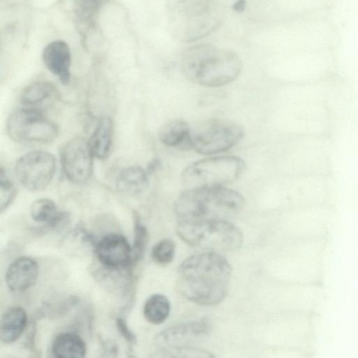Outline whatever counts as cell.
I'll list each match as a JSON object with an SVG mask.
<instances>
[{
    "label": "cell",
    "instance_id": "cell-1",
    "mask_svg": "<svg viewBox=\"0 0 358 358\" xmlns=\"http://www.w3.org/2000/svg\"><path fill=\"white\" fill-rule=\"evenodd\" d=\"M231 266L220 253L203 252L186 258L178 268L177 287L187 299L213 306L225 297Z\"/></svg>",
    "mask_w": 358,
    "mask_h": 358
},
{
    "label": "cell",
    "instance_id": "cell-2",
    "mask_svg": "<svg viewBox=\"0 0 358 358\" xmlns=\"http://www.w3.org/2000/svg\"><path fill=\"white\" fill-rule=\"evenodd\" d=\"M242 66L234 52L206 43L187 48L180 60V70L187 79L208 87L233 82L240 75Z\"/></svg>",
    "mask_w": 358,
    "mask_h": 358
},
{
    "label": "cell",
    "instance_id": "cell-3",
    "mask_svg": "<svg viewBox=\"0 0 358 358\" xmlns=\"http://www.w3.org/2000/svg\"><path fill=\"white\" fill-rule=\"evenodd\" d=\"M171 34L177 41L190 43L210 34L225 15L224 0H167Z\"/></svg>",
    "mask_w": 358,
    "mask_h": 358
},
{
    "label": "cell",
    "instance_id": "cell-4",
    "mask_svg": "<svg viewBox=\"0 0 358 358\" xmlns=\"http://www.w3.org/2000/svg\"><path fill=\"white\" fill-rule=\"evenodd\" d=\"M244 206L238 192L225 186L186 189L177 199L175 213L178 222L229 219Z\"/></svg>",
    "mask_w": 358,
    "mask_h": 358
},
{
    "label": "cell",
    "instance_id": "cell-5",
    "mask_svg": "<svg viewBox=\"0 0 358 358\" xmlns=\"http://www.w3.org/2000/svg\"><path fill=\"white\" fill-rule=\"evenodd\" d=\"M178 236L188 245L208 252H232L243 243L240 229L229 220L178 222Z\"/></svg>",
    "mask_w": 358,
    "mask_h": 358
},
{
    "label": "cell",
    "instance_id": "cell-6",
    "mask_svg": "<svg viewBox=\"0 0 358 358\" xmlns=\"http://www.w3.org/2000/svg\"><path fill=\"white\" fill-rule=\"evenodd\" d=\"M245 162L239 157L222 155L193 162L183 170L181 181L187 189L225 186L243 173Z\"/></svg>",
    "mask_w": 358,
    "mask_h": 358
},
{
    "label": "cell",
    "instance_id": "cell-7",
    "mask_svg": "<svg viewBox=\"0 0 358 358\" xmlns=\"http://www.w3.org/2000/svg\"><path fill=\"white\" fill-rule=\"evenodd\" d=\"M8 136L19 143H47L58 136V126L38 108L25 107L12 112L6 124Z\"/></svg>",
    "mask_w": 358,
    "mask_h": 358
},
{
    "label": "cell",
    "instance_id": "cell-8",
    "mask_svg": "<svg viewBox=\"0 0 358 358\" xmlns=\"http://www.w3.org/2000/svg\"><path fill=\"white\" fill-rule=\"evenodd\" d=\"M243 129L236 122L210 119L191 130V147L202 155L224 152L236 145L243 136Z\"/></svg>",
    "mask_w": 358,
    "mask_h": 358
},
{
    "label": "cell",
    "instance_id": "cell-9",
    "mask_svg": "<svg viewBox=\"0 0 358 358\" xmlns=\"http://www.w3.org/2000/svg\"><path fill=\"white\" fill-rule=\"evenodd\" d=\"M55 171V157L43 150L31 151L22 155L15 165V173L19 182L33 192L46 188L53 179Z\"/></svg>",
    "mask_w": 358,
    "mask_h": 358
},
{
    "label": "cell",
    "instance_id": "cell-10",
    "mask_svg": "<svg viewBox=\"0 0 358 358\" xmlns=\"http://www.w3.org/2000/svg\"><path fill=\"white\" fill-rule=\"evenodd\" d=\"M210 325L206 319L192 320L170 327L155 337L157 347L164 352H182L203 341Z\"/></svg>",
    "mask_w": 358,
    "mask_h": 358
},
{
    "label": "cell",
    "instance_id": "cell-11",
    "mask_svg": "<svg viewBox=\"0 0 358 358\" xmlns=\"http://www.w3.org/2000/svg\"><path fill=\"white\" fill-rule=\"evenodd\" d=\"M59 156L63 172L71 182L81 185L90 179L94 156L87 141L79 136L71 138L62 147Z\"/></svg>",
    "mask_w": 358,
    "mask_h": 358
},
{
    "label": "cell",
    "instance_id": "cell-12",
    "mask_svg": "<svg viewBox=\"0 0 358 358\" xmlns=\"http://www.w3.org/2000/svg\"><path fill=\"white\" fill-rule=\"evenodd\" d=\"M96 256L107 268H123L132 263V248L122 234L110 233L103 237L95 245Z\"/></svg>",
    "mask_w": 358,
    "mask_h": 358
},
{
    "label": "cell",
    "instance_id": "cell-13",
    "mask_svg": "<svg viewBox=\"0 0 358 358\" xmlns=\"http://www.w3.org/2000/svg\"><path fill=\"white\" fill-rule=\"evenodd\" d=\"M42 59L46 68L64 85L71 80V54L69 45L64 41L49 43L43 49Z\"/></svg>",
    "mask_w": 358,
    "mask_h": 358
},
{
    "label": "cell",
    "instance_id": "cell-14",
    "mask_svg": "<svg viewBox=\"0 0 358 358\" xmlns=\"http://www.w3.org/2000/svg\"><path fill=\"white\" fill-rule=\"evenodd\" d=\"M38 276L37 262L29 257H20L8 267L5 282L13 292H23L32 287Z\"/></svg>",
    "mask_w": 358,
    "mask_h": 358
},
{
    "label": "cell",
    "instance_id": "cell-15",
    "mask_svg": "<svg viewBox=\"0 0 358 358\" xmlns=\"http://www.w3.org/2000/svg\"><path fill=\"white\" fill-rule=\"evenodd\" d=\"M27 325V315L20 306L8 308L1 315L0 340L4 344L14 343L23 334Z\"/></svg>",
    "mask_w": 358,
    "mask_h": 358
},
{
    "label": "cell",
    "instance_id": "cell-16",
    "mask_svg": "<svg viewBox=\"0 0 358 358\" xmlns=\"http://www.w3.org/2000/svg\"><path fill=\"white\" fill-rule=\"evenodd\" d=\"M148 174L141 166L134 165L123 169L117 176L115 186L119 192L127 196H138L148 187Z\"/></svg>",
    "mask_w": 358,
    "mask_h": 358
},
{
    "label": "cell",
    "instance_id": "cell-17",
    "mask_svg": "<svg viewBox=\"0 0 358 358\" xmlns=\"http://www.w3.org/2000/svg\"><path fill=\"white\" fill-rule=\"evenodd\" d=\"M30 214L34 220L45 223L52 229L63 227L69 220V215L59 211L55 201L48 198L35 200L31 205Z\"/></svg>",
    "mask_w": 358,
    "mask_h": 358
},
{
    "label": "cell",
    "instance_id": "cell-18",
    "mask_svg": "<svg viewBox=\"0 0 358 358\" xmlns=\"http://www.w3.org/2000/svg\"><path fill=\"white\" fill-rule=\"evenodd\" d=\"M113 122L110 117H101L87 141L94 157L106 159L110 154L113 137Z\"/></svg>",
    "mask_w": 358,
    "mask_h": 358
},
{
    "label": "cell",
    "instance_id": "cell-19",
    "mask_svg": "<svg viewBox=\"0 0 358 358\" xmlns=\"http://www.w3.org/2000/svg\"><path fill=\"white\" fill-rule=\"evenodd\" d=\"M191 130L192 128L186 121L173 120L161 127L158 138L162 143L168 147L187 150L192 148Z\"/></svg>",
    "mask_w": 358,
    "mask_h": 358
},
{
    "label": "cell",
    "instance_id": "cell-20",
    "mask_svg": "<svg viewBox=\"0 0 358 358\" xmlns=\"http://www.w3.org/2000/svg\"><path fill=\"white\" fill-rule=\"evenodd\" d=\"M51 350L57 358L84 357L87 352L84 340L72 332H62L57 334L52 341Z\"/></svg>",
    "mask_w": 358,
    "mask_h": 358
},
{
    "label": "cell",
    "instance_id": "cell-21",
    "mask_svg": "<svg viewBox=\"0 0 358 358\" xmlns=\"http://www.w3.org/2000/svg\"><path fill=\"white\" fill-rule=\"evenodd\" d=\"M171 304L167 297L161 294H154L145 301L143 313L145 320L151 324H159L169 315Z\"/></svg>",
    "mask_w": 358,
    "mask_h": 358
},
{
    "label": "cell",
    "instance_id": "cell-22",
    "mask_svg": "<svg viewBox=\"0 0 358 358\" xmlns=\"http://www.w3.org/2000/svg\"><path fill=\"white\" fill-rule=\"evenodd\" d=\"M55 92L53 85L47 81H37L27 86L22 92L20 99L25 107L38 108L51 96Z\"/></svg>",
    "mask_w": 358,
    "mask_h": 358
},
{
    "label": "cell",
    "instance_id": "cell-23",
    "mask_svg": "<svg viewBox=\"0 0 358 358\" xmlns=\"http://www.w3.org/2000/svg\"><path fill=\"white\" fill-rule=\"evenodd\" d=\"M149 239L146 226L138 214H134V236L132 248V262L141 260L145 254Z\"/></svg>",
    "mask_w": 358,
    "mask_h": 358
},
{
    "label": "cell",
    "instance_id": "cell-24",
    "mask_svg": "<svg viewBox=\"0 0 358 358\" xmlns=\"http://www.w3.org/2000/svg\"><path fill=\"white\" fill-rule=\"evenodd\" d=\"M175 250L176 245L173 240L164 238L153 246L151 257L155 263L159 265H166L173 259Z\"/></svg>",
    "mask_w": 358,
    "mask_h": 358
},
{
    "label": "cell",
    "instance_id": "cell-25",
    "mask_svg": "<svg viewBox=\"0 0 358 358\" xmlns=\"http://www.w3.org/2000/svg\"><path fill=\"white\" fill-rule=\"evenodd\" d=\"M16 189L3 167L0 170V203L1 211L6 209L15 199Z\"/></svg>",
    "mask_w": 358,
    "mask_h": 358
},
{
    "label": "cell",
    "instance_id": "cell-26",
    "mask_svg": "<svg viewBox=\"0 0 358 358\" xmlns=\"http://www.w3.org/2000/svg\"><path fill=\"white\" fill-rule=\"evenodd\" d=\"M115 324L121 336L130 344L136 343V336L134 332L130 330L126 321L122 317H117Z\"/></svg>",
    "mask_w": 358,
    "mask_h": 358
},
{
    "label": "cell",
    "instance_id": "cell-27",
    "mask_svg": "<svg viewBox=\"0 0 358 358\" xmlns=\"http://www.w3.org/2000/svg\"><path fill=\"white\" fill-rule=\"evenodd\" d=\"M162 166V163L159 159L154 158L152 159L148 164L147 168L145 169L148 174L150 176L153 173L158 171Z\"/></svg>",
    "mask_w": 358,
    "mask_h": 358
},
{
    "label": "cell",
    "instance_id": "cell-28",
    "mask_svg": "<svg viewBox=\"0 0 358 358\" xmlns=\"http://www.w3.org/2000/svg\"><path fill=\"white\" fill-rule=\"evenodd\" d=\"M246 5V0H237L233 5V10L237 13H241L245 9Z\"/></svg>",
    "mask_w": 358,
    "mask_h": 358
}]
</instances>
